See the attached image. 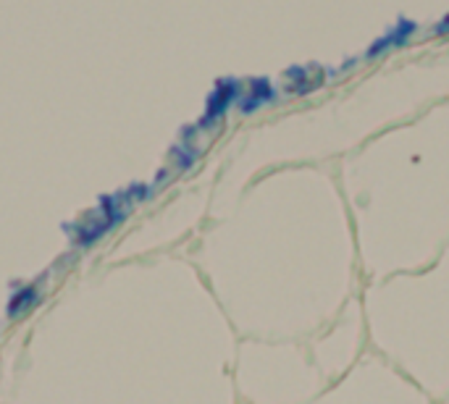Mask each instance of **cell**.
<instances>
[{
	"mask_svg": "<svg viewBox=\"0 0 449 404\" xmlns=\"http://www.w3.org/2000/svg\"><path fill=\"white\" fill-rule=\"evenodd\" d=\"M415 29H418V24L415 21H408V19H399L392 29L384 34V37H378L371 48H368L366 58H376V55H381L384 50H392V48H399V45H405V42L415 34Z\"/></svg>",
	"mask_w": 449,
	"mask_h": 404,
	"instance_id": "6da1fadb",
	"label": "cell"
},
{
	"mask_svg": "<svg viewBox=\"0 0 449 404\" xmlns=\"http://www.w3.org/2000/svg\"><path fill=\"white\" fill-rule=\"evenodd\" d=\"M276 97V90H273V84L268 82V79H255L252 82V95L244 100V108L242 111H252V108H258V105L268 103V100H273Z\"/></svg>",
	"mask_w": 449,
	"mask_h": 404,
	"instance_id": "7a4b0ae2",
	"label": "cell"
},
{
	"mask_svg": "<svg viewBox=\"0 0 449 404\" xmlns=\"http://www.w3.org/2000/svg\"><path fill=\"white\" fill-rule=\"evenodd\" d=\"M434 32H436V34H444V32H449V13L439 21V24H436V27H434Z\"/></svg>",
	"mask_w": 449,
	"mask_h": 404,
	"instance_id": "3957f363",
	"label": "cell"
}]
</instances>
